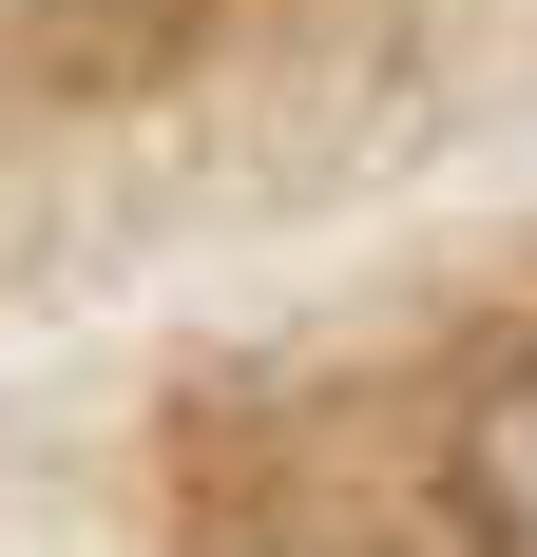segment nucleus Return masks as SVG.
<instances>
[{
  "instance_id": "obj_1",
  "label": "nucleus",
  "mask_w": 537,
  "mask_h": 557,
  "mask_svg": "<svg viewBox=\"0 0 537 557\" xmlns=\"http://www.w3.org/2000/svg\"><path fill=\"white\" fill-rule=\"evenodd\" d=\"M461 519H480V557H537V366H499L461 423Z\"/></svg>"
}]
</instances>
